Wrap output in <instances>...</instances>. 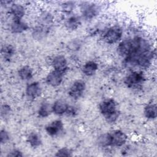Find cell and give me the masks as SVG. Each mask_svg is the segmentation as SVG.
<instances>
[{
  "label": "cell",
  "instance_id": "5bb4252c",
  "mask_svg": "<svg viewBox=\"0 0 157 157\" xmlns=\"http://www.w3.org/2000/svg\"><path fill=\"white\" fill-rule=\"evenodd\" d=\"M81 25V18L77 15H70L64 20L65 27L71 31L76 30Z\"/></svg>",
  "mask_w": 157,
  "mask_h": 157
},
{
  "label": "cell",
  "instance_id": "277c9868",
  "mask_svg": "<svg viewBox=\"0 0 157 157\" xmlns=\"http://www.w3.org/2000/svg\"><path fill=\"white\" fill-rule=\"evenodd\" d=\"M145 80L144 74L142 71H134L124 77V83L129 89L138 90L142 88Z\"/></svg>",
  "mask_w": 157,
  "mask_h": 157
},
{
  "label": "cell",
  "instance_id": "ffe728a7",
  "mask_svg": "<svg viewBox=\"0 0 157 157\" xmlns=\"http://www.w3.org/2000/svg\"><path fill=\"white\" fill-rule=\"evenodd\" d=\"M26 141L28 144L34 148L40 147L42 143L41 136L36 132L29 133L27 136Z\"/></svg>",
  "mask_w": 157,
  "mask_h": 157
},
{
  "label": "cell",
  "instance_id": "7a4b0ae2",
  "mask_svg": "<svg viewBox=\"0 0 157 157\" xmlns=\"http://www.w3.org/2000/svg\"><path fill=\"white\" fill-rule=\"evenodd\" d=\"M99 110L105 121L109 124L115 123L120 117L116 101L112 98H107L102 101L99 105Z\"/></svg>",
  "mask_w": 157,
  "mask_h": 157
},
{
  "label": "cell",
  "instance_id": "7402d4cb",
  "mask_svg": "<svg viewBox=\"0 0 157 157\" xmlns=\"http://www.w3.org/2000/svg\"><path fill=\"white\" fill-rule=\"evenodd\" d=\"M144 115L148 120H154L157 116L156 105L155 104H148L144 108Z\"/></svg>",
  "mask_w": 157,
  "mask_h": 157
},
{
  "label": "cell",
  "instance_id": "8992f818",
  "mask_svg": "<svg viewBox=\"0 0 157 157\" xmlns=\"http://www.w3.org/2000/svg\"><path fill=\"white\" fill-rule=\"evenodd\" d=\"M80 8L83 18L87 20L94 18L100 12V8L98 5L91 2H83L80 4Z\"/></svg>",
  "mask_w": 157,
  "mask_h": 157
},
{
  "label": "cell",
  "instance_id": "d6986e66",
  "mask_svg": "<svg viewBox=\"0 0 157 157\" xmlns=\"http://www.w3.org/2000/svg\"><path fill=\"white\" fill-rule=\"evenodd\" d=\"M18 75L21 80L28 81L33 77V69L28 65L23 66L18 71Z\"/></svg>",
  "mask_w": 157,
  "mask_h": 157
},
{
  "label": "cell",
  "instance_id": "2e32d148",
  "mask_svg": "<svg viewBox=\"0 0 157 157\" xmlns=\"http://www.w3.org/2000/svg\"><path fill=\"white\" fill-rule=\"evenodd\" d=\"M69 105L64 101L58 99L52 104V113L56 115H62L66 113Z\"/></svg>",
  "mask_w": 157,
  "mask_h": 157
},
{
  "label": "cell",
  "instance_id": "ba28073f",
  "mask_svg": "<svg viewBox=\"0 0 157 157\" xmlns=\"http://www.w3.org/2000/svg\"><path fill=\"white\" fill-rule=\"evenodd\" d=\"M51 65L53 69L63 74L68 69V63L66 58L63 55H58L53 58L51 61Z\"/></svg>",
  "mask_w": 157,
  "mask_h": 157
},
{
  "label": "cell",
  "instance_id": "30bf717a",
  "mask_svg": "<svg viewBox=\"0 0 157 157\" xmlns=\"http://www.w3.org/2000/svg\"><path fill=\"white\" fill-rule=\"evenodd\" d=\"M64 129L63 122L61 120H55L48 123L45 128L47 134L50 136H56L61 133Z\"/></svg>",
  "mask_w": 157,
  "mask_h": 157
},
{
  "label": "cell",
  "instance_id": "9c48e42d",
  "mask_svg": "<svg viewBox=\"0 0 157 157\" xmlns=\"http://www.w3.org/2000/svg\"><path fill=\"white\" fill-rule=\"evenodd\" d=\"M25 94L29 99H36L42 94V87L39 82H32L28 84L25 88Z\"/></svg>",
  "mask_w": 157,
  "mask_h": 157
},
{
  "label": "cell",
  "instance_id": "484cf974",
  "mask_svg": "<svg viewBox=\"0 0 157 157\" xmlns=\"http://www.w3.org/2000/svg\"><path fill=\"white\" fill-rule=\"evenodd\" d=\"M11 112V107L7 104H4L1 105V115L2 118L7 117Z\"/></svg>",
  "mask_w": 157,
  "mask_h": 157
},
{
  "label": "cell",
  "instance_id": "603a6c76",
  "mask_svg": "<svg viewBox=\"0 0 157 157\" xmlns=\"http://www.w3.org/2000/svg\"><path fill=\"white\" fill-rule=\"evenodd\" d=\"M52 113V105L47 102H42L39 107L37 114L41 118H46Z\"/></svg>",
  "mask_w": 157,
  "mask_h": 157
},
{
  "label": "cell",
  "instance_id": "83f0119b",
  "mask_svg": "<svg viewBox=\"0 0 157 157\" xmlns=\"http://www.w3.org/2000/svg\"><path fill=\"white\" fill-rule=\"evenodd\" d=\"M7 157H22L23 156V152L18 149H13L8 152Z\"/></svg>",
  "mask_w": 157,
  "mask_h": 157
},
{
  "label": "cell",
  "instance_id": "44dd1931",
  "mask_svg": "<svg viewBox=\"0 0 157 157\" xmlns=\"http://www.w3.org/2000/svg\"><path fill=\"white\" fill-rule=\"evenodd\" d=\"M15 53V49L11 44H4L1 48V54L6 61H10Z\"/></svg>",
  "mask_w": 157,
  "mask_h": 157
},
{
  "label": "cell",
  "instance_id": "ac0fdd59",
  "mask_svg": "<svg viewBox=\"0 0 157 157\" xmlns=\"http://www.w3.org/2000/svg\"><path fill=\"white\" fill-rule=\"evenodd\" d=\"M54 17L52 13L48 11L42 12L37 18V24L44 26L50 27L53 23Z\"/></svg>",
  "mask_w": 157,
  "mask_h": 157
},
{
  "label": "cell",
  "instance_id": "3957f363",
  "mask_svg": "<svg viewBox=\"0 0 157 157\" xmlns=\"http://www.w3.org/2000/svg\"><path fill=\"white\" fill-rule=\"evenodd\" d=\"M128 140V136L124 132L120 129L113 130L109 132L102 134L101 143L104 147H117L124 145Z\"/></svg>",
  "mask_w": 157,
  "mask_h": 157
},
{
  "label": "cell",
  "instance_id": "9a60e30c",
  "mask_svg": "<svg viewBox=\"0 0 157 157\" xmlns=\"http://www.w3.org/2000/svg\"><path fill=\"white\" fill-rule=\"evenodd\" d=\"M29 28L28 24L23 20H12L10 29L13 34H21L26 31Z\"/></svg>",
  "mask_w": 157,
  "mask_h": 157
},
{
  "label": "cell",
  "instance_id": "52a82bcc",
  "mask_svg": "<svg viewBox=\"0 0 157 157\" xmlns=\"http://www.w3.org/2000/svg\"><path fill=\"white\" fill-rule=\"evenodd\" d=\"M86 89L85 82L80 79L75 80L71 85L68 90L69 96L74 99L80 98Z\"/></svg>",
  "mask_w": 157,
  "mask_h": 157
},
{
  "label": "cell",
  "instance_id": "6da1fadb",
  "mask_svg": "<svg viewBox=\"0 0 157 157\" xmlns=\"http://www.w3.org/2000/svg\"><path fill=\"white\" fill-rule=\"evenodd\" d=\"M117 52L123 58L126 67L141 68L150 66L155 54L148 41L140 36L121 40L117 45Z\"/></svg>",
  "mask_w": 157,
  "mask_h": 157
},
{
  "label": "cell",
  "instance_id": "4316f807",
  "mask_svg": "<svg viewBox=\"0 0 157 157\" xmlns=\"http://www.w3.org/2000/svg\"><path fill=\"white\" fill-rule=\"evenodd\" d=\"M74 3L72 2H66L62 5V10L67 13L70 14V13L74 9Z\"/></svg>",
  "mask_w": 157,
  "mask_h": 157
},
{
  "label": "cell",
  "instance_id": "cb8c5ba5",
  "mask_svg": "<svg viewBox=\"0 0 157 157\" xmlns=\"http://www.w3.org/2000/svg\"><path fill=\"white\" fill-rule=\"evenodd\" d=\"M55 156H72V151L67 147H62L58 149L55 154Z\"/></svg>",
  "mask_w": 157,
  "mask_h": 157
},
{
  "label": "cell",
  "instance_id": "d4e9b609",
  "mask_svg": "<svg viewBox=\"0 0 157 157\" xmlns=\"http://www.w3.org/2000/svg\"><path fill=\"white\" fill-rule=\"evenodd\" d=\"M10 134L5 129H1L0 131V142L1 144L7 143L10 140Z\"/></svg>",
  "mask_w": 157,
  "mask_h": 157
},
{
  "label": "cell",
  "instance_id": "e0dca14e",
  "mask_svg": "<svg viewBox=\"0 0 157 157\" xmlns=\"http://www.w3.org/2000/svg\"><path fill=\"white\" fill-rule=\"evenodd\" d=\"M98 64L93 61V60H90L86 61L82 66V73L88 77L93 76L94 75L97 71L98 70Z\"/></svg>",
  "mask_w": 157,
  "mask_h": 157
},
{
  "label": "cell",
  "instance_id": "7c38bea8",
  "mask_svg": "<svg viewBox=\"0 0 157 157\" xmlns=\"http://www.w3.org/2000/svg\"><path fill=\"white\" fill-rule=\"evenodd\" d=\"M9 13L12 20H22L26 13L25 7L20 4L12 3L9 7Z\"/></svg>",
  "mask_w": 157,
  "mask_h": 157
},
{
  "label": "cell",
  "instance_id": "f1b7e54d",
  "mask_svg": "<svg viewBox=\"0 0 157 157\" xmlns=\"http://www.w3.org/2000/svg\"><path fill=\"white\" fill-rule=\"evenodd\" d=\"M77 110L75 107L69 105L65 114L68 117H74L77 114Z\"/></svg>",
  "mask_w": 157,
  "mask_h": 157
},
{
  "label": "cell",
  "instance_id": "5b68a950",
  "mask_svg": "<svg viewBox=\"0 0 157 157\" xmlns=\"http://www.w3.org/2000/svg\"><path fill=\"white\" fill-rule=\"evenodd\" d=\"M123 36V30L118 25H113L107 28L102 34V39L108 44H114L120 41Z\"/></svg>",
  "mask_w": 157,
  "mask_h": 157
},
{
  "label": "cell",
  "instance_id": "8fae6325",
  "mask_svg": "<svg viewBox=\"0 0 157 157\" xmlns=\"http://www.w3.org/2000/svg\"><path fill=\"white\" fill-rule=\"evenodd\" d=\"M63 74L55 70H53L47 75L45 82L47 84L50 86L57 87L63 82Z\"/></svg>",
  "mask_w": 157,
  "mask_h": 157
},
{
  "label": "cell",
  "instance_id": "4fadbf2b",
  "mask_svg": "<svg viewBox=\"0 0 157 157\" xmlns=\"http://www.w3.org/2000/svg\"><path fill=\"white\" fill-rule=\"evenodd\" d=\"M50 27L37 25L32 30V36L34 39L41 40L44 39L49 34Z\"/></svg>",
  "mask_w": 157,
  "mask_h": 157
}]
</instances>
